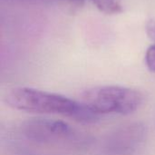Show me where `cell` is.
<instances>
[{
    "mask_svg": "<svg viewBox=\"0 0 155 155\" xmlns=\"http://www.w3.org/2000/svg\"><path fill=\"white\" fill-rule=\"evenodd\" d=\"M143 102V94L140 91L119 85L96 86L81 94V103L98 115L130 114Z\"/></svg>",
    "mask_w": 155,
    "mask_h": 155,
    "instance_id": "obj_1",
    "label": "cell"
},
{
    "mask_svg": "<svg viewBox=\"0 0 155 155\" xmlns=\"http://www.w3.org/2000/svg\"><path fill=\"white\" fill-rule=\"evenodd\" d=\"M18 133L25 141L38 145H55L79 142V134L65 122L33 118L22 123Z\"/></svg>",
    "mask_w": 155,
    "mask_h": 155,
    "instance_id": "obj_3",
    "label": "cell"
},
{
    "mask_svg": "<svg viewBox=\"0 0 155 155\" xmlns=\"http://www.w3.org/2000/svg\"><path fill=\"white\" fill-rule=\"evenodd\" d=\"M5 103L19 111L63 114L73 119L80 107V102L61 94L30 87H17L11 90L5 96Z\"/></svg>",
    "mask_w": 155,
    "mask_h": 155,
    "instance_id": "obj_2",
    "label": "cell"
},
{
    "mask_svg": "<svg viewBox=\"0 0 155 155\" xmlns=\"http://www.w3.org/2000/svg\"><path fill=\"white\" fill-rule=\"evenodd\" d=\"M145 133V125L139 122L120 126L106 136L104 143V150L112 154L133 152L143 141Z\"/></svg>",
    "mask_w": 155,
    "mask_h": 155,
    "instance_id": "obj_4",
    "label": "cell"
},
{
    "mask_svg": "<svg viewBox=\"0 0 155 155\" xmlns=\"http://www.w3.org/2000/svg\"><path fill=\"white\" fill-rule=\"evenodd\" d=\"M145 30H146V35L148 36V38L155 42V20L154 19H150L148 20V22L146 23V26H145Z\"/></svg>",
    "mask_w": 155,
    "mask_h": 155,
    "instance_id": "obj_7",
    "label": "cell"
},
{
    "mask_svg": "<svg viewBox=\"0 0 155 155\" xmlns=\"http://www.w3.org/2000/svg\"><path fill=\"white\" fill-rule=\"evenodd\" d=\"M145 63L148 69L155 73V43L150 45L145 54Z\"/></svg>",
    "mask_w": 155,
    "mask_h": 155,
    "instance_id": "obj_6",
    "label": "cell"
},
{
    "mask_svg": "<svg viewBox=\"0 0 155 155\" xmlns=\"http://www.w3.org/2000/svg\"><path fill=\"white\" fill-rule=\"evenodd\" d=\"M70 1H74V2H80L82 0H70Z\"/></svg>",
    "mask_w": 155,
    "mask_h": 155,
    "instance_id": "obj_8",
    "label": "cell"
},
{
    "mask_svg": "<svg viewBox=\"0 0 155 155\" xmlns=\"http://www.w3.org/2000/svg\"><path fill=\"white\" fill-rule=\"evenodd\" d=\"M91 2L100 12L106 15H116L123 11L119 0H91Z\"/></svg>",
    "mask_w": 155,
    "mask_h": 155,
    "instance_id": "obj_5",
    "label": "cell"
}]
</instances>
